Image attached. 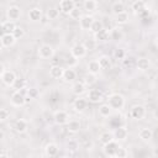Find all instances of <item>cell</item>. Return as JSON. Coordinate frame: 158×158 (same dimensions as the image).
<instances>
[{
  "label": "cell",
  "instance_id": "4",
  "mask_svg": "<svg viewBox=\"0 0 158 158\" xmlns=\"http://www.w3.org/2000/svg\"><path fill=\"white\" fill-rule=\"evenodd\" d=\"M10 101H11V104H12L14 106L20 107V106H23V105L26 104V96H25V94H22L21 91L16 90V91L11 95Z\"/></svg>",
  "mask_w": 158,
  "mask_h": 158
},
{
  "label": "cell",
  "instance_id": "41",
  "mask_svg": "<svg viewBox=\"0 0 158 158\" xmlns=\"http://www.w3.org/2000/svg\"><path fill=\"white\" fill-rule=\"evenodd\" d=\"M127 151H126V148H123V147H121V146H118V148H117V151H116V154H115V157H117V158H125V157H127Z\"/></svg>",
  "mask_w": 158,
  "mask_h": 158
},
{
  "label": "cell",
  "instance_id": "13",
  "mask_svg": "<svg viewBox=\"0 0 158 158\" xmlns=\"http://www.w3.org/2000/svg\"><path fill=\"white\" fill-rule=\"evenodd\" d=\"M63 73H64V69L58 64H52V67L49 68V75L53 79L63 78Z\"/></svg>",
  "mask_w": 158,
  "mask_h": 158
},
{
  "label": "cell",
  "instance_id": "18",
  "mask_svg": "<svg viewBox=\"0 0 158 158\" xmlns=\"http://www.w3.org/2000/svg\"><path fill=\"white\" fill-rule=\"evenodd\" d=\"M86 68H88V72H89L90 74H93V75H96V74L101 70V67H100V64H99L98 60H90V62L88 63Z\"/></svg>",
  "mask_w": 158,
  "mask_h": 158
},
{
  "label": "cell",
  "instance_id": "16",
  "mask_svg": "<svg viewBox=\"0 0 158 158\" xmlns=\"http://www.w3.org/2000/svg\"><path fill=\"white\" fill-rule=\"evenodd\" d=\"M28 19H30L31 21H33V22L40 21V20L42 19V10L38 9V7L31 9V10L28 11Z\"/></svg>",
  "mask_w": 158,
  "mask_h": 158
},
{
  "label": "cell",
  "instance_id": "28",
  "mask_svg": "<svg viewBox=\"0 0 158 158\" xmlns=\"http://www.w3.org/2000/svg\"><path fill=\"white\" fill-rule=\"evenodd\" d=\"M98 62H99L101 69H109V68L111 67V59H110L107 56H101V57H99Z\"/></svg>",
  "mask_w": 158,
  "mask_h": 158
},
{
  "label": "cell",
  "instance_id": "19",
  "mask_svg": "<svg viewBox=\"0 0 158 158\" xmlns=\"http://www.w3.org/2000/svg\"><path fill=\"white\" fill-rule=\"evenodd\" d=\"M15 28H16V25H15V22H14V21L7 20V21H4V22L1 23L2 33H12Z\"/></svg>",
  "mask_w": 158,
  "mask_h": 158
},
{
  "label": "cell",
  "instance_id": "5",
  "mask_svg": "<svg viewBox=\"0 0 158 158\" xmlns=\"http://www.w3.org/2000/svg\"><path fill=\"white\" fill-rule=\"evenodd\" d=\"M1 80L5 85L12 86L16 80V74L12 70H2L1 72Z\"/></svg>",
  "mask_w": 158,
  "mask_h": 158
},
{
  "label": "cell",
  "instance_id": "48",
  "mask_svg": "<svg viewBox=\"0 0 158 158\" xmlns=\"http://www.w3.org/2000/svg\"><path fill=\"white\" fill-rule=\"evenodd\" d=\"M154 116H156V118L158 120V110H156V111H154Z\"/></svg>",
  "mask_w": 158,
  "mask_h": 158
},
{
  "label": "cell",
  "instance_id": "6",
  "mask_svg": "<svg viewBox=\"0 0 158 158\" xmlns=\"http://www.w3.org/2000/svg\"><path fill=\"white\" fill-rule=\"evenodd\" d=\"M117 148H118V143L115 139H112L104 144V154L107 157H115Z\"/></svg>",
  "mask_w": 158,
  "mask_h": 158
},
{
  "label": "cell",
  "instance_id": "20",
  "mask_svg": "<svg viewBox=\"0 0 158 158\" xmlns=\"http://www.w3.org/2000/svg\"><path fill=\"white\" fill-rule=\"evenodd\" d=\"M67 130L70 133H77L80 130V122L78 120H69L67 122Z\"/></svg>",
  "mask_w": 158,
  "mask_h": 158
},
{
  "label": "cell",
  "instance_id": "29",
  "mask_svg": "<svg viewBox=\"0 0 158 158\" xmlns=\"http://www.w3.org/2000/svg\"><path fill=\"white\" fill-rule=\"evenodd\" d=\"M72 90H73V93L75 94V95H81L84 91H85V85H84V83H81V81H77L74 85H73V88H72Z\"/></svg>",
  "mask_w": 158,
  "mask_h": 158
},
{
  "label": "cell",
  "instance_id": "2",
  "mask_svg": "<svg viewBox=\"0 0 158 158\" xmlns=\"http://www.w3.org/2000/svg\"><path fill=\"white\" fill-rule=\"evenodd\" d=\"M86 52H88L86 46H84V44H81V43L74 44V46L72 47V49H70V54L74 56L77 59L85 57V56H86Z\"/></svg>",
  "mask_w": 158,
  "mask_h": 158
},
{
  "label": "cell",
  "instance_id": "25",
  "mask_svg": "<svg viewBox=\"0 0 158 158\" xmlns=\"http://www.w3.org/2000/svg\"><path fill=\"white\" fill-rule=\"evenodd\" d=\"M77 78V73L74 69H72L70 67L68 69H64V73H63V79L67 81V83H70L73 81L74 79Z\"/></svg>",
  "mask_w": 158,
  "mask_h": 158
},
{
  "label": "cell",
  "instance_id": "26",
  "mask_svg": "<svg viewBox=\"0 0 158 158\" xmlns=\"http://www.w3.org/2000/svg\"><path fill=\"white\" fill-rule=\"evenodd\" d=\"M27 127H28V125H27V121H25L23 118H20V120H17L16 122H15V130H16V132H19V133H23L26 130H27Z\"/></svg>",
  "mask_w": 158,
  "mask_h": 158
},
{
  "label": "cell",
  "instance_id": "27",
  "mask_svg": "<svg viewBox=\"0 0 158 158\" xmlns=\"http://www.w3.org/2000/svg\"><path fill=\"white\" fill-rule=\"evenodd\" d=\"M111 110L112 109H111V106L109 104H102V105L99 106V114L102 117H109L111 115Z\"/></svg>",
  "mask_w": 158,
  "mask_h": 158
},
{
  "label": "cell",
  "instance_id": "11",
  "mask_svg": "<svg viewBox=\"0 0 158 158\" xmlns=\"http://www.w3.org/2000/svg\"><path fill=\"white\" fill-rule=\"evenodd\" d=\"M0 41H1V46L7 48V47H11V46L15 44L16 38H15V36L12 33H2Z\"/></svg>",
  "mask_w": 158,
  "mask_h": 158
},
{
  "label": "cell",
  "instance_id": "21",
  "mask_svg": "<svg viewBox=\"0 0 158 158\" xmlns=\"http://www.w3.org/2000/svg\"><path fill=\"white\" fill-rule=\"evenodd\" d=\"M138 136H139V138L142 141H149L153 137V131L151 128H148V127H143V128L139 130Z\"/></svg>",
  "mask_w": 158,
  "mask_h": 158
},
{
  "label": "cell",
  "instance_id": "14",
  "mask_svg": "<svg viewBox=\"0 0 158 158\" xmlns=\"http://www.w3.org/2000/svg\"><path fill=\"white\" fill-rule=\"evenodd\" d=\"M88 99H89V101L96 104V102H100L102 100V94L98 89H90L88 93Z\"/></svg>",
  "mask_w": 158,
  "mask_h": 158
},
{
  "label": "cell",
  "instance_id": "46",
  "mask_svg": "<svg viewBox=\"0 0 158 158\" xmlns=\"http://www.w3.org/2000/svg\"><path fill=\"white\" fill-rule=\"evenodd\" d=\"M149 15H151V14H149V10H147V9H144L143 11H141V12L138 14V16H139L142 20H147V19L149 17Z\"/></svg>",
  "mask_w": 158,
  "mask_h": 158
},
{
  "label": "cell",
  "instance_id": "23",
  "mask_svg": "<svg viewBox=\"0 0 158 158\" xmlns=\"http://www.w3.org/2000/svg\"><path fill=\"white\" fill-rule=\"evenodd\" d=\"M94 35H95V40L99 41V42H105V41H107L110 38V32L106 28H102V30L98 31Z\"/></svg>",
  "mask_w": 158,
  "mask_h": 158
},
{
  "label": "cell",
  "instance_id": "22",
  "mask_svg": "<svg viewBox=\"0 0 158 158\" xmlns=\"http://www.w3.org/2000/svg\"><path fill=\"white\" fill-rule=\"evenodd\" d=\"M44 153L47 157H56L58 154V146L56 143H48L44 148Z\"/></svg>",
  "mask_w": 158,
  "mask_h": 158
},
{
  "label": "cell",
  "instance_id": "30",
  "mask_svg": "<svg viewBox=\"0 0 158 158\" xmlns=\"http://www.w3.org/2000/svg\"><path fill=\"white\" fill-rule=\"evenodd\" d=\"M146 9V4L144 1L142 0H136L133 4H132V10L136 12V14H139L141 11H143Z\"/></svg>",
  "mask_w": 158,
  "mask_h": 158
},
{
  "label": "cell",
  "instance_id": "17",
  "mask_svg": "<svg viewBox=\"0 0 158 158\" xmlns=\"http://www.w3.org/2000/svg\"><path fill=\"white\" fill-rule=\"evenodd\" d=\"M149 65H151V63H149V59H148V58L141 57V58H138V59L136 60V67H137V69H139V70H142V72L147 70V69L149 68Z\"/></svg>",
  "mask_w": 158,
  "mask_h": 158
},
{
  "label": "cell",
  "instance_id": "37",
  "mask_svg": "<svg viewBox=\"0 0 158 158\" xmlns=\"http://www.w3.org/2000/svg\"><path fill=\"white\" fill-rule=\"evenodd\" d=\"M127 21H128V14H127L126 11H123V12L116 15V22H117L118 25H123V23H126Z\"/></svg>",
  "mask_w": 158,
  "mask_h": 158
},
{
  "label": "cell",
  "instance_id": "3",
  "mask_svg": "<svg viewBox=\"0 0 158 158\" xmlns=\"http://www.w3.org/2000/svg\"><path fill=\"white\" fill-rule=\"evenodd\" d=\"M38 56L42 59H49L54 56V49L51 44H42L38 48Z\"/></svg>",
  "mask_w": 158,
  "mask_h": 158
},
{
  "label": "cell",
  "instance_id": "45",
  "mask_svg": "<svg viewBox=\"0 0 158 158\" xmlns=\"http://www.w3.org/2000/svg\"><path fill=\"white\" fill-rule=\"evenodd\" d=\"M27 95L31 99H36L38 96V89H36V88H28L27 89Z\"/></svg>",
  "mask_w": 158,
  "mask_h": 158
},
{
  "label": "cell",
  "instance_id": "49",
  "mask_svg": "<svg viewBox=\"0 0 158 158\" xmlns=\"http://www.w3.org/2000/svg\"><path fill=\"white\" fill-rule=\"evenodd\" d=\"M156 46H157V47H158V36H157V37H156Z\"/></svg>",
  "mask_w": 158,
  "mask_h": 158
},
{
  "label": "cell",
  "instance_id": "34",
  "mask_svg": "<svg viewBox=\"0 0 158 158\" xmlns=\"http://www.w3.org/2000/svg\"><path fill=\"white\" fill-rule=\"evenodd\" d=\"M84 10H86L88 12L95 11L96 10V1L95 0H85L84 1Z\"/></svg>",
  "mask_w": 158,
  "mask_h": 158
},
{
  "label": "cell",
  "instance_id": "38",
  "mask_svg": "<svg viewBox=\"0 0 158 158\" xmlns=\"http://www.w3.org/2000/svg\"><path fill=\"white\" fill-rule=\"evenodd\" d=\"M102 28H104L102 22H101V21H99V20H94V22H93V25H91L90 31H93L94 33H96L98 31H100V30H102Z\"/></svg>",
  "mask_w": 158,
  "mask_h": 158
},
{
  "label": "cell",
  "instance_id": "9",
  "mask_svg": "<svg viewBox=\"0 0 158 158\" xmlns=\"http://www.w3.org/2000/svg\"><path fill=\"white\" fill-rule=\"evenodd\" d=\"M6 16H7V19L10 20V21H17L19 19H20V16H21V10H20V7L19 6H10L9 9H7V11H6Z\"/></svg>",
  "mask_w": 158,
  "mask_h": 158
},
{
  "label": "cell",
  "instance_id": "1",
  "mask_svg": "<svg viewBox=\"0 0 158 158\" xmlns=\"http://www.w3.org/2000/svg\"><path fill=\"white\" fill-rule=\"evenodd\" d=\"M107 104L111 106L112 110H121L125 106V98L121 94H111L107 98Z\"/></svg>",
  "mask_w": 158,
  "mask_h": 158
},
{
  "label": "cell",
  "instance_id": "15",
  "mask_svg": "<svg viewBox=\"0 0 158 158\" xmlns=\"http://www.w3.org/2000/svg\"><path fill=\"white\" fill-rule=\"evenodd\" d=\"M127 135H128V131L126 127H116L115 131H114V138L117 139V141H125L127 138Z\"/></svg>",
  "mask_w": 158,
  "mask_h": 158
},
{
  "label": "cell",
  "instance_id": "33",
  "mask_svg": "<svg viewBox=\"0 0 158 158\" xmlns=\"http://www.w3.org/2000/svg\"><path fill=\"white\" fill-rule=\"evenodd\" d=\"M59 9H57V7H49L48 10H47V17H48V20H56L58 16H59Z\"/></svg>",
  "mask_w": 158,
  "mask_h": 158
},
{
  "label": "cell",
  "instance_id": "35",
  "mask_svg": "<svg viewBox=\"0 0 158 158\" xmlns=\"http://www.w3.org/2000/svg\"><path fill=\"white\" fill-rule=\"evenodd\" d=\"M99 138H100V142H101L102 144H105V143H107V142L115 139V138H114V133H111V132H104V133L100 135Z\"/></svg>",
  "mask_w": 158,
  "mask_h": 158
},
{
  "label": "cell",
  "instance_id": "8",
  "mask_svg": "<svg viewBox=\"0 0 158 158\" xmlns=\"http://www.w3.org/2000/svg\"><path fill=\"white\" fill-rule=\"evenodd\" d=\"M131 116L135 120H142L146 116V109L142 105H135L131 109Z\"/></svg>",
  "mask_w": 158,
  "mask_h": 158
},
{
  "label": "cell",
  "instance_id": "47",
  "mask_svg": "<svg viewBox=\"0 0 158 158\" xmlns=\"http://www.w3.org/2000/svg\"><path fill=\"white\" fill-rule=\"evenodd\" d=\"M67 63H68L69 65H73V64H75V63H77V58H75L74 56H72V54H70V57H68V58H67Z\"/></svg>",
  "mask_w": 158,
  "mask_h": 158
},
{
  "label": "cell",
  "instance_id": "44",
  "mask_svg": "<svg viewBox=\"0 0 158 158\" xmlns=\"http://www.w3.org/2000/svg\"><path fill=\"white\" fill-rule=\"evenodd\" d=\"M67 147H68V149L69 151H77L78 148H79V144H78V142L75 141V139H70L69 142H68V144H67Z\"/></svg>",
  "mask_w": 158,
  "mask_h": 158
},
{
  "label": "cell",
  "instance_id": "10",
  "mask_svg": "<svg viewBox=\"0 0 158 158\" xmlns=\"http://www.w3.org/2000/svg\"><path fill=\"white\" fill-rule=\"evenodd\" d=\"M74 7H75V4H74L73 0H62V1L59 2V10H60L63 14H65V15H69L70 11H72Z\"/></svg>",
  "mask_w": 158,
  "mask_h": 158
},
{
  "label": "cell",
  "instance_id": "7",
  "mask_svg": "<svg viewBox=\"0 0 158 158\" xmlns=\"http://www.w3.org/2000/svg\"><path fill=\"white\" fill-rule=\"evenodd\" d=\"M53 118H54V122L57 125H67V122L69 121V116L65 111L63 110H58L54 112L53 115Z\"/></svg>",
  "mask_w": 158,
  "mask_h": 158
},
{
  "label": "cell",
  "instance_id": "31",
  "mask_svg": "<svg viewBox=\"0 0 158 158\" xmlns=\"http://www.w3.org/2000/svg\"><path fill=\"white\" fill-rule=\"evenodd\" d=\"M123 37V33L120 28H112L111 32H110V38L114 40V41H120L121 38Z\"/></svg>",
  "mask_w": 158,
  "mask_h": 158
},
{
  "label": "cell",
  "instance_id": "24",
  "mask_svg": "<svg viewBox=\"0 0 158 158\" xmlns=\"http://www.w3.org/2000/svg\"><path fill=\"white\" fill-rule=\"evenodd\" d=\"M86 105H88L86 100H85V99H81V98H78V99L74 101V104H73L74 110H75V111H78V112L84 111V110L86 109Z\"/></svg>",
  "mask_w": 158,
  "mask_h": 158
},
{
  "label": "cell",
  "instance_id": "36",
  "mask_svg": "<svg viewBox=\"0 0 158 158\" xmlns=\"http://www.w3.org/2000/svg\"><path fill=\"white\" fill-rule=\"evenodd\" d=\"M25 86H26V81L22 78H16V80H15V83L12 85V88L15 90H19V91L22 90V89H25Z\"/></svg>",
  "mask_w": 158,
  "mask_h": 158
},
{
  "label": "cell",
  "instance_id": "12",
  "mask_svg": "<svg viewBox=\"0 0 158 158\" xmlns=\"http://www.w3.org/2000/svg\"><path fill=\"white\" fill-rule=\"evenodd\" d=\"M93 22H94V17L90 16V15H84L79 20V25H80L81 30H90Z\"/></svg>",
  "mask_w": 158,
  "mask_h": 158
},
{
  "label": "cell",
  "instance_id": "32",
  "mask_svg": "<svg viewBox=\"0 0 158 158\" xmlns=\"http://www.w3.org/2000/svg\"><path fill=\"white\" fill-rule=\"evenodd\" d=\"M111 10H112V14L116 16V15H118V14H121V12H123V11H125V6H123V4H122V2L117 1V2H115V4L112 5Z\"/></svg>",
  "mask_w": 158,
  "mask_h": 158
},
{
  "label": "cell",
  "instance_id": "43",
  "mask_svg": "<svg viewBox=\"0 0 158 158\" xmlns=\"http://www.w3.org/2000/svg\"><path fill=\"white\" fill-rule=\"evenodd\" d=\"M114 57L116 59H123L125 58V51L122 48H116L114 52Z\"/></svg>",
  "mask_w": 158,
  "mask_h": 158
},
{
  "label": "cell",
  "instance_id": "42",
  "mask_svg": "<svg viewBox=\"0 0 158 158\" xmlns=\"http://www.w3.org/2000/svg\"><path fill=\"white\" fill-rule=\"evenodd\" d=\"M9 117H10V111H9L7 109L2 107V109L0 110V121H5V120H7Z\"/></svg>",
  "mask_w": 158,
  "mask_h": 158
},
{
  "label": "cell",
  "instance_id": "40",
  "mask_svg": "<svg viewBox=\"0 0 158 158\" xmlns=\"http://www.w3.org/2000/svg\"><path fill=\"white\" fill-rule=\"evenodd\" d=\"M12 35L15 36V38H16V40H19V38L23 37V35H25V30H23L22 27L16 26V28H15V30H14V32H12Z\"/></svg>",
  "mask_w": 158,
  "mask_h": 158
},
{
  "label": "cell",
  "instance_id": "39",
  "mask_svg": "<svg viewBox=\"0 0 158 158\" xmlns=\"http://www.w3.org/2000/svg\"><path fill=\"white\" fill-rule=\"evenodd\" d=\"M69 16H70L73 20H80V17L83 16V15H81V10L78 9V7H74V9L70 11Z\"/></svg>",
  "mask_w": 158,
  "mask_h": 158
}]
</instances>
